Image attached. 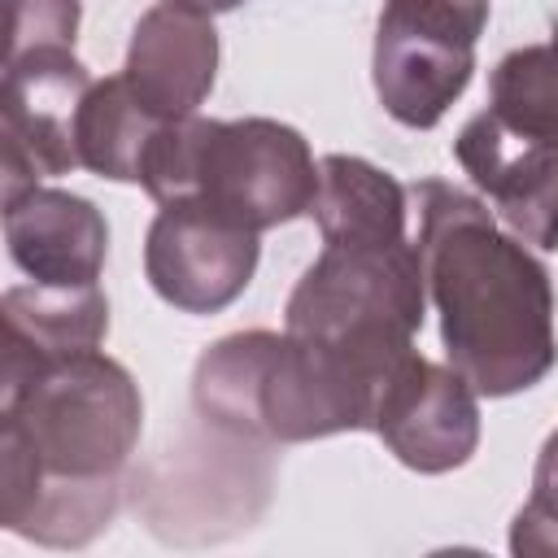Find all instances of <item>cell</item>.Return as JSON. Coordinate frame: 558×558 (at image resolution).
<instances>
[{
	"instance_id": "cell-17",
	"label": "cell",
	"mask_w": 558,
	"mask_h": 558,
	"mask_svg": "<svg viewBox=\"0 0 558 558\" xmlns=\"http://www.w3.org/2000/svg\"><path fill=\"white\" fill-rule=\"evenodd\" d=\"M78 17H83L78 0H9L4 61L31 48H74Z\"/></svg>"
},
{
	"instance_id": "cell-16",
	"label": "cell",
	"mask_w": 558,
	"mask_h": 558,
	"mask_svg": "<svg viewBox=\"0 0 558 558\" xmlns=\"http://www.w3.org/2000/svg\"><path fill=\"white\" fill-rule=\"evenodd\" d=\"M510 549L523 558H558V432H549L536 453L532 493L510 523Z\"/></svg>"
},
{
	"instance_id": "cell-4",
	"label": "cell",
	"mask_w": 558,
	"mask_h": 558,
	"mask_svg": "<svg viewBox=\"0 0 558 558\" xmlns=\"http://www.w3.org/2000/svg\"><path fill=\"white\" fill-rule=\"evenodd\" d=\"M388 375L292 331H235L214 340L192 371L196 418L253 445H301L371 432Z\"/></svg>"
},
{
	"instance_id": "cell-14",
	"label": "cell",
	"mask_w": 558,
	"mask_h": 558,
	"mask_svg": "<svg viewBox=\"0 0 558 558\" xmlns=\"http://www.w3.org/2000/svg\"><path fill=\"white\" fill-rule=\"evenodd\" d=\"M166 122L174 118H157L153 109H144L122 74L100 78L92 83L78 109V126H74L78 166L113 183H140L148 148Z\"/></svg>"
},
{
	"instance_id": "cell-15",
	"label": "cell",
	"mask_w": 558,
	"mask_h": 558,
	"mask_svg": "<svg viewBox=\"0 0 558 558\" xmlns=\"http://www.w3.org/2000/svg\"><path fill=\"white\" fill-rule=\"evenodd\" d=\"M488 100L506 126L558 140V31L545 44L506 52L488 78Z\"/></svg>"
},
{
	"instance_id": "cell-2",
	"label": "cell",
	"mask_w": 558,
	"mask_h": 558,
	"mask_svg": "<svg viewBox=\"0 0 558 558\" xmlns=\"http://www.w3.org/2000/svg\"><path fill=\"white\" fill-rule=\"evenodd\" d=\"M410 192L366 157L327 153L310 218L323 231V253L296 279L283 331L349 353L353 362L392 375L423 327L427 283L418 244L405 231Z\"/></svg>"
},
{
	"instance_id": "cell-6",
	"label": "cell",
	"mask_w": 558,
	"mask_h": 558,
	"mask_svg": "<svg viewBox=\"0 0 558 558\" xmlns=\"http://www.w3.org/2000/svg\"><path fill=\"white\" fill-rule=\"evenodd\" d=\"M488 0H384L371 78L384 113L410 131H432L475 74V44Z\"/></svg>"
},
{
	"instance_id": "cell-13",
	"label": "cell",
	"mask_w": 558,
	"mask_h": 558,
	"mask_svg": "<svg viewBox=\"0 0 558 558\" xmlns=\"http://www.w3.org/2000/svg\"><path fill=\"white\" fill-rule=\"evenodd\" d=\"M4 310V371L87 353L105 344L109 301L96 288H48L17 283L0 301Z\"/></svg>"
},
{
	"instance_id": "cell-3",
	"label": "cell",
	"mask_w": 558,
	"mask_h": 558,
	"mask_svg": "<svg viewBox=\"0 0 558 558\" xmlns=\"http://www.w3.org/2000/svg\"><path fill=\"white\" fill-rule=\"evenodd\" d=\"M418 205L423 283L440 314L445 362L471 379L480 397H514L541 384L558 362L554 283L545 262L471 192L423 179L410 187Z\"/></svg>"
},
{
	"instance_id": "cell-12",
	"label": "cell",
	"mask_w": 558,
	"mask_h": 558,
	"mask_svg": "<svg viewBox=\"0 0 558 558\" xmlns=\"http://www.w3.org/2000/svg\"><path fill=\"white\" fill-rule=\"evenodd\" d=\"M9 257L31 283L96 288L109 257L105 214L65 187H26L4 201Z\"/></svg>"
},
{
	"instance_id": "cell-8",
	"label": "cell",
	"mask_w": 558,
	"mask_h": 558,
	"mask_svg": "<svg viewBox=\"0 0 558 558\" xmlns=\"http://www.w3.org/2000/svg\"><path fill=\"white\" fill-rule=\"evenodd\" d=\"M257 257V231L196 201H166L144 235V275L153 292L183 314L227 310L248 288Z\"/></svg>"
},
{
	"instance_id": "cell-9",
	"label": "cell",
	"mask_w": 558,
	"mask_h": 558,
	"mask_svg": "<svg viewBox=\"0 0 558 558\" xmlns=\"http://www.w3.org/2000/svg\"><path fill=\"white\" fill-rule=\"evenodd\" d=\"M371 432L418 475L458 471L480 449V392L449 362L410 349L379 392Z\"/></svg>"
},
{
	"instance_id": "cell-10",
	"label": "cell",
	"mask_w": 558,
	"mask_h": 558,
	"mask_svg": "<svg viewBox=\"0 0 558 558\" xmlns=\"http://www.w3.org/2000/svg\"><path fill=\"white\" fill-rule=\"evenodd\" d=\"M453 157L523 244L558 248V140L514 131L484 109L458 131Z\"/></svg>"
},
{
	"instance_id": "cell-1",
	"label": "cell",
	"mask_w": 558,
	"mask_h": 558,
	"mask_svg": "<svg viewBox=\"0 0 558 558\" xmlns=\"http://www.w3.org/2000/svg\"><path fill=\"white\" fill-rule=\"evenodd\" d=\"M144 397L100 349L0 371V523L48 549L92 545L118 514Z\"/></svg>"
},
{
	"instance_id": "cell-5",
	"label": "cell",
	"mask_w": 558,
	"mask_h": 558,
	"mask_svg": "<svg viewBox=\"0 0 558 558\" xmlns=\"http://www.w3.org/2000/svg\"><path fill=\"white\" fill-rule=\"evenodd\" d=\"M140 187L166 201H196L248 231L310 214L318 161L305 135L275 118H174L157 131Z\"/></svg>"
},
{
	"instance_id": "cell-7",
	"label": "cell",
	"mask_w": 558,
	"mask_h": 558,
	"mask_svg": "<svg viewBox=\"0 0 558 558\" xmlns=\"http://www.w3.org/2000/svg\"><path fill=\"white\" fill-rule=\"evenodd\" d=\"M92 83L96 78L74 57V48H31L4 61V201L78 166L74 126Z\"/></svg>"
},
{
	"instance_id": "cell-18",
	"label": "cell",
	"mask_w": 558,
	"mask_h": 558,
	"mask_svg": "<svg viewBox=\"0 0 558 558\" xmlns=\"http://www.w3.org/2000/svg\"><path fill=\"white\" fill-rule=\"evenodd\" d=\"M187 4H196V9H205V13H231V9H240L244 0H187Z\"/></svg>"
},
{
	"instance_id": "cell-11",
	"label": "cell",
	"mask_w": 558,
	"mask_h": 558,
	"mask_svg": "<svg viewBox=\"0 0 558 558\" xmlns=\"http://www.w3.org/2000/svg\"><path fill=\"white\" fill-rule=\"evenodd\" d=\"M209 17L187 0H161L135 22L122 78L157 118H192L205 105L218 74V31Z\"/></svg>"
}]
</instances>
